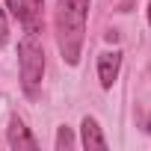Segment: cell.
<instances>
[{
  "label": "cell",
  "mask_w": 151,
  "mask_h": 151,
  "mask_svg": "<svg viewBox=\"0 0 151 151\" xmlns=\"http://www.w3.org/2000/svg\"><path fill=\"white\" fill-rule=\"evenodd\" d=\"M119 68H122V50H110L98 56V80L104 89H113V83L119 80Z\"/></svg>",
  "instance_id": "cell-4"
},
{
  "label": "cell",
  "mask_w": 151,
  "mask_h": 151,
  "mask_svg": "<svg viewBox=\"0 0 151 151\" xmlns=\"http://www.w3.org/2000/svg\"><path fill=\"white\" fill-rule=\"evenodd\" d=\"M9 12L24 24L27 33H39L42 30V9H45V0H6Z\"/></svg>",
  "instance_id": "cell-3"
},
{
  "label": "cell",
  "mask_w": 151,
  "mask_h": 151,
  "mask_svg": "<svg viewBox=\"0 0 151 151\" xmlns=\"http://www.w3.org/2000/svg\"><path fill=\"white\" fill-rule=\"evenodd\" d=\"M6 39H9V27H6V12L0 9V47L6 45Z\"/></svg>",
  "instance_id": "cell-8"
},
{
  "label": "cell",
  "mask_w": 151,
  "mask_h": 151,
  "mask_svg": "<svg viewBox=\"0 0 151 151\" xmlns=\"http://www.w3.org/2000/svg\"><path fill=\"white\" fill-rule=\"evenodd\" d=\"M145 130H148V133H151V116H148V122H145Z\"/></svg>",
  "instance_id": "cell-10"
},
{
  "label": "cell",
  "mask_w": 151,
  "mask_h": 151,
  "mask_svg": "<svg viewBox=\"0 0 151 151\" xmlns=\"http://www.w3.org/2000/svg\"><path fill=\"white\" fill-rule=\"evenodd\" d=\"M9 145L12 148H18V151H36L39 148V142H36V136L30 133V127L21 122V119H12L9 122Z\"/></svg>",
  "instance_id": "cell-5"
},
{
  "label": "cell",
  "mask_w": 151,
  "mask_h": 151,
  "mask_svg": "<svg viewBox=\"0 0 151 151\" xmlns=\"http://www.w3.org/2000/svg\"><path fill=\"white\" fill-rule=\"evenodd\" d=\"M148 24H151V0H148Z\"/></svg>",
  "instance_id": "cell-11"
},
{
  "label": "cell",
  "mask_w": 151,
  "mask_h": 151,
  "mask_svg": "<svg viewBox=\"0 0 151 151\" xmlns=\"http://www.w3.org/2000/svg\"><path fill=\"white\" fill-rule=\"evenodd\" d=\"M86 15H89V0H56V45L62 62L68 65L80 62L86 39Z\"/></svg>",
  "instance_id": "cell-1"
},
{
  "label": "cell",
  "mask_w": 151,
  "mask_h": 151,
  "mask_svg": "<svg viewBox=\"0 0 151 151\" xmlns=\"http://www.w3.org/2000/svg\"><path fill=\"white\" fill-rule=\"evenodd\" d=\"M80 133H83V148H89V151H107V139H104V133H101V127H98V122L92 116H86L80 122Z\"/></svg>",
  "instance_id": "cell-6"
},
{
  "label": "cell",
  "mask_w": 151,
  "mask_h": 151,
  "mask_svg": "<svg viewBox=\"0 0 151 151\" xmlns=\"http://www.w3.org/2000/svg\"><path fill=\"white\" fill-rule=\"evenodd\" d=\"M74 145V133H71V127H59L56 130V151H65V148H71Z\"/></svg>",
  "instance_id": "cell-7"
},
{
  "label": "cell",
  "mask_w": 151,
  "mask_h": 151,
  "mask_svg": "<svg viewBox=\"0 0 151 151\" xmlns=\"http://www.w3.org/2000/svg\"><path fill=\"white\" fill-rule=\"evenodd\" d=\"M104 39L113 45V42H119V33H116V30H107V33H104Z\"/></svg>",
  "instance_id": "cell-9"
},
{
  "label": "cell",
  "mask_w": 151,
  "mask_h": 151,
  "mask_svg": "<svg viewBox=\"0 0 151 151\" xmlns=\"http://www.w3.org/2000/svg\"><path fill=\"white\" fill-rule=\"evenodd\" d=\"M18 65H21V86L30 98L42 89V74H45V47L36 33H27L18 45Z\"/></svg>",
  "instance_id": "cell-2"
}]
</instances>
